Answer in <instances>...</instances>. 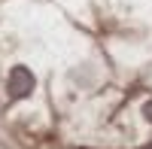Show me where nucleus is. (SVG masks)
<instances>
[{
  "instance_id": "7ed1b4c3",
  "label": "nucleus",
  "mask_w": 152,
  "mask_h": 149,
  "mask_svg": "<svg viewBox=\"0 0 152 149\" xmlns=\"http://www.w3.org/2000/svg\"><path fill=\"white\" fill-rule=\"evenodd\" d=\"M143 149H152V143H149V146H143Z\"/></svg>"
},
{
  "instance_id": "f257e3e1",
  "label": "nucleus",
  "mask_w": 152,
  "mask_h": 149,
  "mask_svg": "<svg viewBox=\"0 0 152 149\" xmlns=\"http://www.w3.org/2000/svg\"><path fill=\"white\" fill-rule=\"evenodd\" d=\"M6 88H9V97H12V101H21V97H28V94L34 91V73H31L28 67H12Z\"/></svg>"
},
{
  "instance_id": "f03ea898",
  "label": "nucleus",
  "mask_w": 152,
  "mask_h": 149,
  "mask_svg": "<svg viewBox=\"0 0 152 149\" xmlns=\"http://www.w3.org/2000/svg\"><path fill=\"white\" fill-rule=\"evenodd\" d=\"M143 116H146V119H149V122H152V101H149V104H146V107H143Z\"/></svg>"
}]
</instances>
